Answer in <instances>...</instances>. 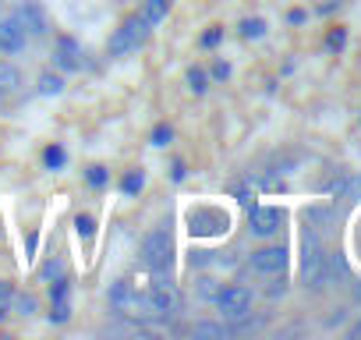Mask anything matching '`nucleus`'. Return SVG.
Returning a JSON list of instances; mask_svg holds the SVG:
<instances>
[{"label": "nucleus", "instance_id": "412c9836", "mask_svg": "<svg viewBox=\"0 0 361 340\" xmlns=\"http://www.w3.org/2000/svg\"><path fill=\"white\" fill-rule=\"evenodd\" d=\"M85 181H89L92 188H106V170H103V166H89V170H85Z\"/></svg>", "mask_w": 361, "mask_h": 340}, {"label": "nucleus", "instance_id": "7c9ffc66", "mask_svg": "<svg viewBox=\"0 0 361 340\" xmlns=\"http://www.w3.org/2000/svg\"><path fill=\"white\" fill-rule=\"evenodd\" d=\"M4 315H8V312H4V305H0V322H4Z\"/></svg>", "mask_w": 361, "mask_h": 340}, {"label": "nucleus", "instance_id": "bb28decb", "mask_svg": "<svg viewBox=\"0 0 361 340\" xmlns=\"http://www.w3.org/2000/svg\"><path fill=\"white\" fill-rule=\"evenodd\" d=\"M11 298H15V287H11L8 280H0V305H8Z\"/></svg>", "mask_w": 361, "mask_h": 340}, {"label": "nucleus", "instance_id": "423d86ee", "mask_svg": "<svg viewBox=\"0 0 361 340\" xmlns=\"http://www.w3.org/2000/svg\"><path fill=\"white\" fill-rule=\"evenodd\" d=\"M106 298H110V308H114V312H124V315H138L142 305H145V301L135 294V284H131V280H117Z\"/></svg>", "mask_w": 361, "mask_h": 340}, {"label": "nucleus", "instance_id": "c756f323", "mask_svg": "<svg viewBox=\"0 0 361 340\" xmlns=\"http://www.w3.org/2000/svg\"><path fill=\"white\" fill-rule=\"evenodd\" d=\"M287 18H290V25H301V22H305V11H290Z\"/></svg>", "mask_w": 361, "mask_h": 340}, {"label": "nucleus", "instance_id": "6e6552de", "mask_svg": "<svg viewBox=\"0 0 361 340\" xmlns=\"http://www.w3.org/2000/svg\"><path fill=\"white\" fill-rule=\"evenodd\" d=\"M252 269H259V273H283V269H287V248H283V245L259 248V252L252 255Z\"/></svg>", "mask_w": 361, "mask_h": 340}, {"label": "nucleus", "instance_id": "2eb2a0df", "mask_svg": "<svg viewBox=\"0 0 361 340\" xmlns=\"http://www.w3.org/2000/svg\"><path fill=\"white\" fill-rule=\"evenodd\" d=\"M241 36H245V40H262V36H266V22H262V18L241 22Z\"/></svg>", "mask_w": 361, "mask_h": 340}, {"label": "nucleus", "instance_id": "7ed1b4c3", "mask_svg": "<svg viewBox=\"0 0 361 340\" xmlns=\"http://www.w3.org/2000/svg\"><path fill=\"white\" fill-rule=\"evenodd\" d=\"M216 308H220L227 319H245V315L252 312V291L241 287V284L224 287V291L216 294Z\"/></svg>", "mask_w": 361, "mask_h": 340}, {"label": "nucleus", "instance_id": "9b49d317", "mask_svg": "<svg viewBox=\"0 0 361 340\" xmlns=\"http://www.w3.org/2000/svg\"><path fill=\"white\" fill-rule=\"evenodd\" d=\"M166 11H170V0H145V4H142V18L149 25H159L166 18Z\"/></svg>", "mask_w": 361, "mask_h": 340}, {"label": "nucleus", "instance_id": "dca6fc26", "mask_svg": "<svg viewBox=\"0 0 361 340\" xmlns=\"http://www.w3.org/2000/svg\"><path fill=\"white\" fill-rule=\"evenodd\" d=\"M43 163H47V166H50V170H61V166H64V163H68V152H64V149H61V145H50V149H47V152H43Z\"/></svg>", "mask_w": 361, "mask_h": 340}, {"label": "nucleus", "instance_id": "f257e3e1", "mask_svg": "<svg viewBox=\"0 0 361 340\" xmlns=\"http://www.w3.org/2000/svg\"><path fill=\"white\" fill-rule=\"evenodd\" d=\"M145 32H149V22H145L142 15L124 18V22L114 29V36L106 40V54H110V57H124V54L138 50V47L145 43Z\"/></svg>", "mask_w": 361, "mask_h": 340}, {"label": "nucleus", "instance_id": "aec40b11", "mask_svg": "<svg viewBox=\"0 0 361 340\" xmlns=\"http://www.w3.org/2000/svg\"><path fill=\"white\" fill-rule=\"evenodd\" d=\"M343 43H347V29H329V36H326V47H329L333 54H340V50H343Z\"/></svg>", "mask_w": 361, "mask_h": 340}, {"label": "nucleus", "instance_id": "1a4fd4ad", "mask_svg": "<svg viewBox=\"0 0 361 340\" xmlns=\"http://www.w3.org/2000/svg\"><path fill=\"white\" fill-rule=\"evenodd\" d=\"M82 50H78V43L71 40V36H61L57 40V54H54V61H57V68L61 71H78L82 68Z\"/></svg>", "mask_w": 361, "mask_h": 340}, {"label": "nucleus", "instance_id": "6ab92c4d", "mask_svg": "<svg viewBox=\"0 0 361 340\" xmlns=\"http://www.w3.org/2000/svg\"><path fill=\"white\" fill-rule=\"evenodd\" d=\"M75 231H78V238H92V234H96V220L85 217V213H78V217H75Z\"/></svg>", "mask_w": 361, "mask_h": 340}, {"label": "nucleus", "instance_id": "9d476101", "mask_svg": "<svg viewBox=\"0 0 361 340\" xmlns=\"http://www.w3.org/2000/svg\"><path fill=\"white\" fill-rule=\"evenodd\" d=\"M280 210H262V206H252V231L259 234V238H269V234H276L280 231Z\"/></svg>", "mask_w": 361, "mask_h": 340}, {"label": "nucleus", "instance_id": "20e7f679", "mask_svg": "<svg viewBox=\"0 0 361 340\" xmlns=\"http://www.w3.org/2000/svg\"><path fill=\"white\" fill-rule=\"evenodd\" d=\"M15 18H18V25L29 32V36H47V11H43V4L39 0H18V8H15Z\"/></svg>", "mask_w": 361, "mask_h": 340}, {"label": "nucleus", "instance_id": "f8f14e48", "mask_svg": "<svg viewBox=\"0 0 361 340\" xmlns=\"http://www.w3.org/2000/svg\"><path fill=\"white\" fill-rule=\"evenodd\" d=\"M22 85V71L15 64H4L0 61V92H15Z\"/></svg>", "mask_w": 361, "mask_h": 340}, {"label": "nucleus", "instance_id": "393cba45", "mask_svg": "<svg viewBox=\"0 0 361 340\" xmlns=\"http://www.w3.org/2000/svg\"><path fill=\"white\" fill-rule=\"evenodd\" d=\"M220 40H224V29H220V25H213L209 32H202V47H206V50H213Z\"/></svg>", "mask_w": 361, "mask_h": 340}, {"label": "nucleus", "instance_id": "f3484780", "mask_svg": "<svg viewBox=\"0 0 361 340\" xmlns=\"http://www.w3.org/2000/svg\"><path fill=\"white\" fill-rule=\"evenodd\" d=\"M206 82H209V78H206V71H202V68H188V85H192V92H195V96H202V92L209 89Z\"/></svg>", "mask_w": 361, "mask_h": 340}, {"label": "nucleus", "instance_id": "c85d7f7f", "mask_svg": "<svg viewBox=\"0 0 361 340\" xmlns=\"http://www.w3.org/2000/svg\"><path fill=\"white\" fill-rule=\"evenodd\" d=\"M173 181H185V174H188V170H185V163H180V159H173Z\"/></svg>", "mask_w": 361, "mask_h": 340}, {"label": "nucleus", "instance_id": "f03ea898", "mask_svg": "<svg viewBox=\"0 0 361 340\" xmlns=\"http://www.w3.org/2000/svg\"><path fill=\"white\" fill-rule=\"evenodd\" d=\"M142 262L152 269V273H166L170 262H173V245H170V234L166 231H149L145 241H142Z\"/></svg>", "mask_w": 361, "mask_h": 340}, {"label": "nucleus", "instance_id": "5701e85b", "mask_svg": "<svg viewBox=\"0 0 361 340\" xmlns=\"http://www.w3.org/2000/svg\"><path fill=\"white\" fill-rule=\"evenodd\" d=\"M68 319H71V305H68V301H54L50 322H68Z\"/></svg>", "mask_w": 361, "mask_h": 340}, {"label": "nucleus", "instance_id": "a878e982", "mask_svg": "<svg viewBox=\"0 0 361 340\" xmlns=\"http://www.w3.org/2000/svg\"><path fill=\"white\" fill-rule=\"evenodd\" d=\"M57 277H64L61 262H47V266H43V280H57Z\"/></svg>", "mask_w": 361, "mask_h": 340}, {"label": "nucleus", "instance_id": "a211bd4d", "mask_svg": "<svg viewBox=\"0 0 361 340\" xmlns=\"http://www.w3.org/2000/svg\"><path fill=\"white\" fill-rule=\"evenodd\" d=\"M36 308H39V301H36L32 294H18V298H15V312H18V315H36Z\"/></svg>", "mask_w": 361, "mask_h": 340}, {"label": "nucleus", "instance_id": "b1692460", "mask_svg": "<svg viewBox=\"0 0 361 340\" xmlns=\"http://www.w3.org/2000/svg\"><path fill=\"white\" fill-rule=\"evenodd\" d=\"M227 329L224 326H213V322H202V326H195L192 329V336H224Z\"/></svg>", "mask_w": 361, "mask_h": 340}, {"label": "nucleus", "instance_id": "39448f33", "mask_svg": "<svg viewBox=\"0 0 361 340\" xmlns=\"http://www.w3.org/2000/svg\"><path fill=\"white\" fill-rule=\"evenodd\" d=\"M145 305H149L156 315H173V312L180 308V294H177V287H173L170 280H156L152 291H149V298H145Z\"/></svg>", "mask_w": 361, "mask_h": 340}, {"label": "nucleus", "instance_id": "0eeeda50", "mask_svg": "<svg viewBox=\"0 0 361 340\" xmlns=\"http://www.w3.org/2000/svg\"><path fill=\"white\" fill-rule=\"evenodd\" d=\"M29 47V32L18 25V18H0V54H22Z\"/></svg>", "mask_w": 361, "mask_h": 340}, {"label": "nucleus", "instance_id": "4be33fe9", "mask_svg": "<svg viewBox=\"0 0 361 340\" xmlns=\"http://www.w3.org/2000/svg\"><path fill=\"white\" fill-rule=\"evenodd\" d=\"M170 138H173V131H170V124H156L152 128V145H170Z\"/></svg>", "mask_w": 361, "mask_h": 340}, {"label": "nucleus", "instance_id": "cd10ccee", "mask_svg": "<svg viewBox=\"0 0 361 340\" xmlns=\"http://www.w3.org/2000/svg\"><path fill=\"white\" fill-rule=\"evenodd\" d=\"M213 75H216V78H231V64H227V61H216V64H213Z\"/></svg>", "mask_w": 361, "mask_h": 340}, {"label": "nucleus", "instance_id": "4468645a", "mask_svg": "<svg viewBox=\"0 0 361 340\" xmlns=\"http://www.w3.org/2000/svg\"><path fill=\"white\" fill-rule=\"evenodd\" d=\"M145 188V178H142V170H128V174L121 178V192L124 195H138Z\"/></svg>", "mask_w": 361, "mask_h": 340}, {"label": "nucleus", "instance_id": "ddd939ff", "mask_svg": "<svg viewBox=\"0 0 361 340\" xmlns=\"http://www.w3.org/2000/svg\"><path fill=\"white\" fill-rule=\"evenodd\" d=\"M64 92V78L54 75V71H43L39 75V96H61Z\"/></svg>", "mask_w": 361, "mask_h": 340}]
</instances>
